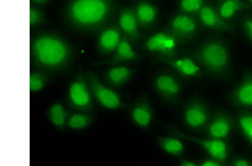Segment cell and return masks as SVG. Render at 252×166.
<instances>
[{
    "instance_id": "6da1fadb",
    "label": "cell",
    "mask_w": 252,
    "mask_h": 166,
    "mask_svg": "<svg viewBox=\"0 0 252 166\" xmlns=\"http://www.w3.org/2000/svg\"><path fill=\"white\" fill-rule=\"evenodd\" d=\"M34 65L50 74L66 71L71 62L72 50L64 40L57 36L42 35L36 38L32 46Z\"/></svg>"
},
{
    "instance_id": "7a4b0ae2",
    "label": "cell",
    "mask_w": 252,
    "mask_h": 166,
    "mask_svg": "<svg viewBox=\"0 0 252 166\" xmlns=\"http://www.w3.org/2000/svg\"><path fill=\"white\" fill-rule=\"evenodd\" d=\"M193 59L211 75L222 78L230 70L228 47L220 40L211 39L193 53Z\"/></svg>"
},
{
    "instance_id": "3957f363",
    "label": "cell",
    "mask_w": 252,
    "mask_h": 166,
    "mask_svg": "<svg viewBox=\"0 0 252 166\" xmlns=\"http://www.w3.org/2000/svg\"><path fill=\"white\" fill-rule=\"evenodd\" d=\"M111 11L110 0H75L70 6V13L80 25L94 27L106 21Z\"/></svg>"
},
{
    "instance_id": "277c9868",
    "label": "cell",
    "mask_w": 252,
    "mask_h": 166,
    "mask_svg": "<svg viewBox=\"0 0 252 166\" xmlns=\"http://www.w3.org/2000/svg\"><path fill=\"white\" fill-rule=\"evenodd\" d=\"M89 87L97 103L101 107L111 111H118L129 106L125 102L121 95L101 81L96 73L92 71L85 72Z\"/></svg>"
},
{
    "instance_id": "5b68a950",
    "label": "cell",
    "mask_w": 252,
    "mask_h": 166,
    "mask_svg": "<svg viewBox=\"0 0 252 166\" xmlns=\"http://www.w3.org/2000/svg\"><path fill=\"white\" fill-rule=\"evenodd\" d=\"M67 104L78 112H92L94 110L93 96L84 72L79 71L69 84Z\"/></svg>"
},
{
    "instance_id": "8992f818",
    "label": "cell",
    "mask_w": 252,
    "mask_h": 166,
    "mask_svg": "<svg viewBox=\"0 0 252 166\" xmlns=\"http://www.w3.org/2000/svg\"><path fill=\"white\" fill-rule=\"evenodd\" d=\"M182 118L190 130L197 132L206 130L211 119L209 108L204 100L193 98L183 108Z\"/></svg>"
},
{
    "instance_id": "52a82bcc",
    "label": "cell",
    "mask_w": 252,
    "mask_h": 166,
    "mask_svg": "<svg viewBox=\"0 0 252 166\" xmlns=\"http://www.w3.org/2000/svg\"><path fill=\"white\" fill-rule=\"evenodd\" d=\"M153 87L162 101L170 105L178 102L182 94L183 84L177 75L172 72L162 71L154 78Z\"/></svg>"
},
{
    "instance_id": "ba28073f",
    "label": "cell",
    "mask_w": 252,
    "mask_h": 166,
    "mask_svg": "<svg viewBox=\"0 0 252 166\" xmlns=\"http://www.w3.org/2000/svg\"><path fill=\"white\" fill-rule=\"evenodd\" d=\"M168 131L173 136L197 144L213 159L223 163L228 156V147L223 140L213 138L202 139L183 132L176 127H169Z\"/></svg>"
},
{
    "instance_id": "9c48e42d",
    "label": "cell",
    "mask_w": 252,
    "mask_h": 166,
    "mask_svg": "<svg viewBox=\"0 0 252 166\" xmlns=\"http://www.w3.org/2000/svg\"><path fill=\"white\" fill-rule=\"evenodd\" d=\"M198 23L192 15L178 14L172 19L168 32L179 44L192 39L197 33Z\"/></svg>"
},
{
    "instance_id": "30bf717a",
    "label": "cell",
    "mask_w": 252,
    "mask_h": 166,
    "mask_svg": "<svg viewBox=\"0 0 252 166\" xmlns=\"http://www.w3.org/2000/svg\"><path fill=\"white\" fill-rule=\"evenodd\" d=\"M178 44L168 31H161L153 35L148 40L146 48L158 56L173 57L177 56Z\"/></svg>"
},
{
    "instance_id": "8fae6325",
    "label": "cell",
    "mask_w": 252,
    "mask_h": 166,
    "mask_svg": "<svg viewBox=\"0 0 252 166\" xmlns=\"http://www.w3.org/2000/svg\"><path fill=\"white\" fill-rule=\"evenodd\" d=\"M154 117V109L148 96H141L130 111V117L133 123L143 130H148L151 127Z\"/></svg>"
},
{
    "instance_id": "7c38bea8",
    "label": "cell",
    "mask_w": 252,
    "mask_h": 166,
    "mask_svg": "<svg viewBox=\"0 0 252 166\" xmlns=\"http://www.w3.org/2000/svg\"><path fill=\"white\" fill-rule=\"evenodd\" d=\"M158 62L171 67L177 74L185 78H197L201 75V70L198 63L189 57L178 58L158 56Z\"/></svg>"
},
{
    "instance_id": "4fadbf2b",
    "label": "cell",
    "mask_w": 252,
    "mask_h": 166,
    "mask_svg": "<svg viewBox=\"0 0 252 166\" xmlns=\"http://www.w3.org/2000/svg\"><path fill=\"white\" fill-rule=\"evenodd\" d=\"M233 126V121L230 116L219 111L211 119L205 131L210 138L224 140L230 135Z\"/></svg>"
},
{
    "instance_id": "5bb4252c",
    "label": "cell",
    "mask_w": 252,
    "mask_h": 166,
    "mask_svg": "<svg viewBox=\"0 0 252 166\" xmlns=\"http://www.w3.org/2000/svg\"><path fill=\"white\" fill-rule=\"evenodd\" d=\"M136 72L135 69L126 66L116 65L105 72L103 82L112 88H121L129 82Z\"/></svg>"
},
{
    "instance_id": "9a60e30c",
    "label": "cell",
    "mask_w": 252,
    "mask_h": 166,
    "mask_svg": "<svg viewBox=\"0 0 252 166\" xmlns=\"http://www.w3.org/2000/svg\"><path fill=\"white\" fill-rule=\"evenodd\" d=\"M198 16L202 24L211 29L229 33L234 31V27L227 23L212 6H203L199 11Z\"/></svg>"
},
{
    "instance_id": "2e32d148",
    "label": "cell",
    "mask_w": 252,
    "mask_h": 166,
    "mask_svg": "<svg viewBox=\"0 0 252 166\" xmlns=\"http://www.w3.org/2000/svg\"><path fill=\"white\" fill-rule=\"evenodd\" d=\"M119 24L121 30L129 41L137 43L143 39L134 10L126 8L122 11Z\"/></svg>"
},
{
    "instance_id": "e0dca14e",
    "label": "cell",
    "mask_w": 252,
    "mask_h": 166,
    "mask_svg": "<svg viewBox=\"0 0 252 166\" xmlns=\"http://www.w3.org/2000/svg\"><path fill=\"white\" fill-rule=\"evenodd\" d=\"M139 56L133 49L131 43L127 37L123 38L119 47L113 52L110 58L96 63V65L116 66L122 63L136 61Z\"/></svg>"
},
{
    "instance_id": "ac0fdd59",
    "label": "cell",
    "mask_w": 252,
    "mask_h": 166,
    "mask_svg": "<svg viewBox=\"0 0 252 166\" xmlns=\"http://www.w3.org/2000/svg\"><path fill=\"white\" fill-rule=\"evenodd\" d=\"M121 33L117 28L112 27L104 30L97 42V51L101 56L108 55L115 52L121 42Z\"/></svg>"
},
{
    "instance_id": "d6986e66",
    "label": "cell",
    "mask_w": 252,
    "mask_h": 166,
    "mask_svg": "<svg viewBox=\"0 0 252 166\" xmlns=\"http://www.w3.org/2000/svg\"><path fill=\"white\" fill-rule=\"evenodd\" d=\"M140 29H147L153 26L158 17L157 7L148 1H141L134 10Z\"/></svg>"
},
{
    "instance_id": "ffe728a7",
    "label": "cell",
    "mask_w": 252,
    "mask_h": 166,
    "mask_svg": "<svg viewBox=\"0 0 252 166\" xmlns=\"http://www.w3.org/2000/svg\"><path fill=\"white\" fill-rule=\"evenodd\" d=\"M231 98L238 106L252 108V75L244 78L231 94Z\"/></svg>"
},
{
    "instance_id": "44dd1931",
    "label": "cell",
    "mask_w": 252,
    "mask_h": 166,
    "mask_svg": "<svg viewBox=\"0 0 252 166\" xmlns=\"http://www.w3.org/2000/svg\"><path fill=\"white\" fill-rule=\"evenodd\" d=\"M71 115L70 111L61 101L52 104L47 111V118L51 124L58 130L63 131L67 127V121Z\"/></svg>"
},
{
    "instance_id": "7402d4cb",
    "label": "cell",
    "mask_w": 252,
    "mask_h": 166,
    "mask_svg": "<svg viewBox=\"0 0 252 166\" xmlns=\"http://www.w3.org/2000/svg\"><path fill=\"white\" fill-rule=\"evenodd\" d=\"M157 141L162 151L169 155L181 157L184 153L185 145L179 138L158 136L157 137Z\"/></svg>"
},
{
    "instance_id": "603a6c76",
    "label": "cell",
    "mask_w": 252,
    "mask_h": 166,
    "mask_svg": "<svg viewBox=\"0 0 252 166\" xmlns=\"http://www.w3.org/2000/svg\"><path fill=\"white\" fill-rule=\"evenodd\" d=\"M94 121L95 115L92 112L77 111L69 117L67 127L73 131H82L90 127Z\"/></svg>"
},
{
    "instance_id": "cb8c5ba5",
    "label": "cell",
    "mask_w": 252,
    "mask_h": 166,
    "mask_svg": "<svg viewBox=\"0 0 252 166\" xmlns=\"http://www.w3.org/2000/svg\"><path fill=\"white\" fill-rule=\"evenodd\" d=\"M251 6L242 0H223L219 9V13L225 20L234 17L238 12L250 9Z\"/></svg>"
},
{
    "instance_id": "d4e9b609",
    "label": "cell",
    "mask_w": 252,
    "mask_h": 166,
    "mask_svg": "<svg viewBox=\"0 0 252 166\" xmlns=\"http://www.w3.org/2000/svg\"><path fill=\"white\" fill-rule=\"evenodd\" d=\"M51 80L50 74L40 70L30 74V88L32 92H39L44 90Z\"/></svg>"
},
{
    "instance_id": "484cf974",
    "label": "cell",
    "mask_w": 252,
    "mask_h": 166,
    "mask_svg": "<svg viewBox=\"0 0 252 166\" xmlns=\"http://www.w3.org/2000/svg\"><path fill=\"white\" fill-rule=\"evenodd\" d=\"M239 126L245 138L252 144V114L245 113L239 117Z\"/></svg>"
},
{
    "instance_id": "4316f807",
    "label": "cell",
    "mask_w": 252,
    "mask_h": 166,
    "mask_svg": "<svg viewBox=\"0 0 252 166\" xmlns=\"http://www.w3.org/2000/svg\"><path fill=\"white\" fill-rule=\"evenodd\" d=\"M204 1L205 0H181L180 10L182 13L186 14H198Z\"/></svg>"
},
{
    "instance_id": "83f0119b",
    "label": "cell",
    "mask_w": 252,
    "mask_h": 166,
    "mask_svg": "<svg viewBox=\"0 0 252 166\" xmlns=\"http://www.w3.org/2000/svg\"><path fill=\"white\" fill-rule=\"evenodd\" d=\"M42 15L38 10L34 9L30 10V24L31 26L35 25L42 21Z\"/></svg>"
},
{
    "instance_id": "f1b7e54d",
    "label": "cell",
    "mask_w": 252,
    "mask_h": 166,
    "mask_svg": "<svg viewBox=\"0 0 252 166\" xmlns=\"http://www.w3.org/2000/svg\"><path fill=\"white\" fill-rule=\"evenodd\" d=\"M243 27L248 38L252 42V18L245 20Z\"/></svg>"
},
{
    "instance_id": "f546056e",
    "label": "cell",
    "mask_w": 252,
    "mask_h": 166,
    "mask_svg": "<svg viewBox=\"0 0 252 166\" xmlns=\"http://www.w3.org/2000/svg\"><path fill=\"white\" fill-rule=\"evenodd\" d=\"M223 165V163H221L217 160L213 159V158H210V159H207L202 162L200 164L202 166H219Z\"/></svg>"
},
{
    "instance_id": "4dcf8cb0",
    "label": "cell",
    "mask_w": 252,
    "mask_h": 166,
    "mask_svg": "<svg viewBox=\"0 0 252 166\" xmlns=\"http://www.w3.org/2000/svg\"><path fill=\"white\" fill-rule=\"evenodd\" d=\"M233 165L235 166H251L250 162L245 159H237L233 161Z\"/></svg>"
},
{
    "instance_id": "1f68e13d",
    "label": "cell",
    "mask_w": 252,
    "mask_h": 166,
    "mask_svg": "<svg viewBox=\"0 0 252 166\" xmlns=\"http://www.w3.org/2000/svg\"><path fill=\"white\" fill-rule=\"evenodd\" d=\"M179 165L181 166H196L197 164L189 160L182 159Z\"/></svg>"
},
{
    "instance_id": "d6a6232c",
    "label": "cell",
    "mask_w": 252,
    "mask_h": 166,
    "mask_svg": "<svg viewBox=\"0 0 252 166\" xmlns=\"http://www.w3.org/2000/svg\"><path fill=\"white\" fill-rule=\"evenodd\" d=\"M35 3H39V4H44L47 2L49 0H32Z\"/></svg>"
},
{
    "instance_id": "836d02e7",
    "label": "cell",
    "mask_w": 252,
    "mask_h": 166,
    "mask_svg": "<svg viewBox=\"0 0 252 166\" xmlns=\"http://www.w3.org/2000/svg\"><path fill=\"white\" fill-rule=\"evenodd\" d=\"M249 2L252 4V0H249Z\"/></svg>"
}]
</instances>
